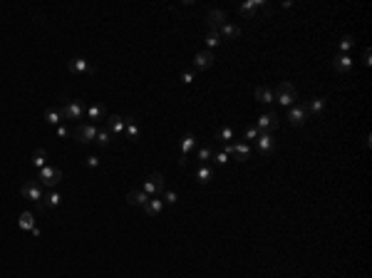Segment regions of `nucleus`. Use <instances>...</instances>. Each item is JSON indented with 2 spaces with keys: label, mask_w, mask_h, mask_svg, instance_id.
Segmentation results:
<instances>
[{
  "label": "nucleus",
  "mask_w": 372,
  "mask_h": 278,
  "mask_svg": "<svg viewBox=\"0 0 372 278\" xmlns=\"http://www.w3.org/2000/svg\"><path fill=\"white\" fill-rule=\"evenodd\" d=\"M32 166H35V169L47 166V152H45V149H35V152H32Z\"/></svg>",
  "instance_id": "c756f323"
},
{
  "label": "nucleus",
  "mask_w": 372,
  "mask_h": 278,
  "mask_svg": "<svg viewBox=\"0 0 372 278\" xmlns=\"http://www.w3.org/2000/svg\"><path fill=\"white\" fill-rule=\"evenodd\" d=\"M55 132H57V137H60V139H65V137H70V134H72V130H70V127H65V124H57V127H55Z\"/></svg>",
  "instance_id": "58836bf2"
},
{
  "label": "nucleus",
  "mask_w": 372,
  "mask_h": 278,
  "mask_svg": "<svg viewBox=\"0 0 372 278\" xmlns=\"http://www.w3.org/2000/svg\"><path fill=\"white\" fill-rule=\"evenodd\" d=\"M333 68L338 70L340 74H348V72L353 70V58H350V55H335V60H333Z\"/></svg>",
  "instance_id": "6ab92c4d"
},
{
  "label": "nucleus",
  "mask_w": 372,
  "mask_h": 278,
  "mask_svg": "<svg viewBox=\"0 0 372 278\" xmlns=\"http://www.w3.org/2000/svg\"><path fill=\"white\" fill-rule=\"evenodd\" d=\"M87 166H89V169H97V166H99V159H97V156H87Z\"/></svg>",
  "instance_id": "ea45409f"
},
{
  "label": "nucleus",
  "mask_w": 372,
  "mask_h": 278,
  "mask_svg": "<svg viewBox=\"0 0 372 278\" xmlns=\"http://www.w3.org/2000/svg\"><path fill=\"white\" fill-rule=\"evenodd\" d=\"M161 211H164V202H161L159 196H151L147 202V206H144V214H147V216H159Z\"/></svg>",
  "instance_id": "4be33fe9"
},
{
  "label": "nucleus",
  "mask_w": 372,
  "mask_h": 278,
  "mask_svg": "<svg viewBox=\"0 0 372 278\" xmlns=\"http://www.w3.org/2000/svg\"><path fill=\"white\" fill-rule=\"evenodd\" d=\"M258 10H268V2L266 0H248V2H241L238 5V12L243 18H253Z\"/></svg>",
  "instance_id": "9d476101"
},
{
  "label": "nucleus",
  "mask_w": 372,
  "mask_h": 278,
  "mask_svg": "<svg viewBox=\"0 0 372 278\" xmlns=\"http://www.w3.org/2000/svg\"><path fill=\"white\" fill-rule=\"evenodd\" d=\"M305 120H308L305 104L296 102L293 107H288V122H291V127H303V124H305Z\"/></svg>",
  "instance_id": "0eeeda50"
},
{
  "label": "nucleus",
  "mask_w": 372,
  "mask_h": 278,
  "mask_svg": "<svg viewBox=\"0 0 372 278\" xmlns=\"http://www.w3.org/2000/svg\"><path fill=\"white\" fill-rule=\"evenodd\" d=\"M353 48H355V38H353V35H345V38H340V42H338V55H348Z\"/></svg>",
  "instance_id": "cd10ccee"
},
{
  "label": "nucleus",
  "mask_w": 372,
  "mask_h": 278,
  "mask_svg": "<svg viewBox=\"0 0 372 278\" xmlns=\"http://www.w3.org/2000/svg\"><path fill=\"white\" fill-rule=\"evenodd\" d=\"M325 104H328V100H325V97H313V100L305 104V112H308V114H318V117H320V114L325 112Z\"/></svg>",
  "instance_id": "f3484780"
},
{
  "label": "nucleus",
  "mask_w": 372,
  "mask_h": 278,
  "mask_svg": "<svg viewBox=\"0 0 372 278\" xmlns=\"http://www.w3.org/2000/svg\"><path fill=\"white\" fill-rule=\"evenodd\" d=\"M258 134H261V132H258L256 127H248V130L243 132V139H246V144H251V142H256V139H258Z\"/></svg>",
  "instance_id": "c9c22d12"
},
{
  "label": "nucleus",
  "mask_w": 372,
  "mask_h": 278,
  "mask_svg": "<svg viewBox=\"0 0 372 278\" xmlns=\"http://www.w3.org/2000/svg\"><path fill=\"white\" fill-rule=\"evenodd\" d=\"M109 137H112V134H109L107 130H97V137H94V142H97V144H102V146H107V144L112 142Z\"/></svg>",
  "instance_id": "f704fd0d"
},
{
  "label": "nucleus",
  "mask_w": 372,
  "mask_h": 278,
  "mask_svg": "<svg viewBox=\"0 0 372 278\" xmlns=\"http://www.w3.org/2000/svg\"><path fill=\"white\" fill-rule=\"evenodd\" d=\"M72 134L79 144H89V142H94V137H97V124H92V122H82V124H77V127L72 130Z\"/></svg>",
  "instance_id": "7ed1b4c3"
},
{
  "label": "nucleus",
  "mask_w": 372,
  "mask_h": 278,
  "mask_svg": "<svg viewBox=\"0 0 372 278\" xmlns=\"http://www.w3.org/2000/svg\"><path fill=\"white\" fill-rule=\"evenodd\" d=\"M214 179V169L209 166V164H199V169H196V182L199 184H209Z\"/></svg>",
  "instance_id": "5701e85b"
},
{
  "label": "nucleus",
  "mask_w": 372,
  "mask_h": 278,
  "mask_svg": "<svg viewBox=\"0 0 372 278\" xmlns=\"http://www.w3.org/2000/svg\"><path fill=\"white\" fill-rule=\"evenodd\" d=\"M273 100L283 107H293L298 102V90L293 87V82H281L278 90H273Z\"/></svg>",
  "instance_id": "f257e3e1"
},
{
  "label": "nucleus",
  "mask_w": 372,
  "mask_h": 278,
  "mask_svg": "<svg viewBox=\"0 0 372 278\" xmlns=\"http://www.w3.org/2000/svg\"><path fill=\"white\" fill-rule=\"evenodd\" d=\"M216 139L223 142V144H231V139H236V130L233 127H221V130H216Z\"/></svg>",
  "instance_id": "7c9ffc66"
},
{
  "label": "nucleus",
  "mask_w": 372,
  "mask_h": 278,
  "mask_svg": "<svg viewBox=\"0 0 372 278\" xmlns=\"http://www.w3.org/2000/svg\"><path fill=\"white\" fill-rule=\"evenodd\" d=\"M256 100H258L261 104H273V102H276L271 87H256Z\"/></svg>",
  "instance_id": "b1692460"
},
{
  "label": "nucleus",
  "mask_w": 372,
  "mask_h": 278,
  "mask_svg": "<svg viewBox=\"0 0 372 278\" xmlns=\"http://www.w3.org/2000/svg\"><path fill=\"white\" fill-rule=\"evenodd\" d=\"M60 114H62V120H70V122H77L82 114H84V107L77 102V100H70V102H65L62 107H60Z\"/></svg>",
  "instance_id": "423d86ee"
},
{
  "label": "nucleus",
  "mask_w": 372,
  "mask_h": 278,
  "mask_svg": "<svg viewBox=\"0 0 372 278\" xmlns=\"http://www.w3.org/2000/svg\"><path fill=\"white\" fill-rule=\"evenodd\" d=\"M196 146V137L191 134V132H186L184 137H181V144H179V164H186L189 162V154H191V149Z\"/></svg>",
  "instance_id": "9b49d317"
},
{
  "label": "nucleus",
  "mask_w": 372,
  "mask_h": 278,
  "mask_svg": "<svg viewBox=\"0 0 372 278\" xmlns=\"http://www.w3.org/2000/svg\"><path fill=\"white\" fill-rule=\"evenodd\" d=\"M211 162H214V164H226V162H228V154H226V152H214V154H211Z\"/></svg>",
  "instance_id": "4c0bfd02"
},
{
  "label": "nucleus",
  "mask_w": 372,
  "mask_h": 278,
  "mask_svg": "<svg viewBox=\"0 0 372 278\" xmlns=\"http://www.w3.org/2000/svg\"><path fill=\"white\" fill-rule=\"evenodd\" d=\"M179 80H181V82H184V84H191V82H194V80H196V72H194V70H184V72H181V77H179Z\"/></svg>",
  "instance_id": "e433bc0d"
},
{
  "label": "nucleus",
  "mask_w": 372,
  "mask_h": 278,
  "mask_svg": "<svg viewBox=\"0 0 372 278\" xmlns=\"http://www.w3.org/2000/svg\"><path fill=\"white\" fill-rule=\"evenodd\" d=\"M256 130H258V132H273V130H278V114H276V112H266V114H261Z\"/></svg>",
  "instance_id": "f8f14e48"
},
{
  "label": "nucleus",
  "mask_w": 372,
  "mask_h": 278,
  "mask_svg": "<svg viewBox=\"0 0 372 278\" xmlns=\"http://www.w3.org/2000/svg\"><path fill=\"white\" fill-rule=\"evenodd\" d=\"M37 182H40L42 186H57V184L62 182V169H60V166H42Z\"/></svg>",
  "instance_id": "f03ea898"
},
{
  "label": "nucleus",
  "mask_w": 372,
  "mask_h": 278,
  "mask_svg": "<svg viewBox=\"0 0 372 278\" xmlns=\"http://www.w3.org/2000/svg\"><path fill=\"white\" fill-rule=\"evenodd\" d=\"M124 134H127V139H137L139 137V124H137V120L134 117H124Z\"/></svg>",
  "instance_id": "bb28decb"
},
{
  "label": "nucleus",
  "mask_w": 372,
  "mask_h": 278,
  "mask_svg": "<svg viewBox=\"0 0 372 278\" xmlns=\"http://www.w3.org/2000/svg\"><path fill=\"white\" fill-rule=\"evenodd\" d=\"M67 68L72 74H92V65H89V60H84V58H72L70 62H67Z\"/></svg>",
  "instance_id": "4468645a"
},
{
  "label": "nucleus",
  "mask_w": 372,
  "mask_h": 278,
  "mask_svg": "<svg viewBox=\"0 0 372 278\" xmlns=\"http://www.w3.org/2000/svg\"><path fill=\"white\" fill-rule=\"evenodd\" d=\"M219 35H221V40L226 38V40H236L238 35H241V28L238 25H233V22H226L221 30H219Z\"/></svg>",
  "instance_id": "393cba45"
},
{
  "label": "nucleus",
  "mask_w": 372,
  "mask_h": 278,
  "mask_svg": "<svg viewBox=\"0 0 372 278\" xmlns=\"http://www.w3.org/2000/svg\"><path fill=\"white\" fill-rule=\"evenodd\" d=\"M142 192L147 194L149 199H151V196H161V192H164V176H161L159 172L149 174L147 182H144V189H142Z\"/></svg>",
  "instance_id": "20e7f679"
},
{
  "label": "nucleus",
  "mask_w": 372,
  "mask_h": 278,
  "mask_svg": "<svg viewBox=\"0 0 372 278\" xmlns=\"http://www.w3.org/2000/svg\"><path fill=\"white\" fill-rule=\"evenodd\" d=\"M20 194H22L25 199L40 204V202H42V184H40L37 179H30V182H25V184L20 186Z\"/></svg>",
  "instance_id": "39448f33"
},
{
  "label": "nucleus",
  "mask_w": 372,
  "mask_h": 278,
  "mask_svg": "<svg viewBox=\"0 0 372 278\" xmlns=\"http://www.w3.org/2000/svg\"><path fill=\"white\" fill-rule=\"evenodd\" d=\"M17 226H20V228H25V231H32L35 236L40 234V231L35 228V216H32V211H22V214H20V218H17Z\"/></svg>",
  "instance_id": "a211bd4d"
},
{
  "label": "nucleus",
  "mask_w": 372,
  "mask_h": 278,
  "mask_svg": "<svg viewBox=\"0 0 372 278\" xmlns=\"http://www.w3.org/2000/svg\"><path fill=\"white\" fill-rule=\"evenodd\" d=\"M214 65V52L211 50H201V52H196V58H194V68L196 70H209Z\"/></svg>",
  "instance_id": "dca6fc26"
},
{
  "label": "nucleus",
  "mask_w": 372,
  "mask_h": 278,
  "mask_svg": "<svg viewBox=\"0 0 372 278\" xmlns=\"http://www.w3.org/2000/svg\"><path fill=\"white\" fill-rule=\"evenodd\" d=\"M127 202L132 204V206H147V202H149V196L142 192V189H132L129 194H127Z\"/></svg>",
  "instance_id": "aec40b11"
},
{
  "label": "nucleus",
  "mask_w": 372,
  "mask_h": 278,
  "mask_svg": "<svg viewBox=\"0 0 372 278\" xmlns=\"http://www.w3.org/2000/svg\"><path fill=\"white\" fill-rule=\"evenodd\" d=\"M226 22H228V20H226V10H219V8L209 10V15H206V25H209V30L219 32Z\"/></svg>",
  "instance_id": "6e6552de"
},
{
  "label": "nucleus",
  "mask_w": 372,
  "mask_h": 278,
  "mask_svg": "<svg viewBox=\"0 0 372 278\" xmlns=\"http://www.w3.org/2000/svg\"><path fill=\"white\" fill-rule=\"evenodd\" d=\"M363 58H365V65H370V62H372V60H370V58H372L370 50H365V55H363Z\"/></svg>",
  "instance_id": "a19ab883"
},
{
  "label": "nucleus",
  "mask_w": 372,
  "mask_h": 278,
  "mask_svg": "<svg viewBox=\"0 0 372 278\" xmlns=\"http://www.w3.org/2000/svg\"><path fill=\"white\" fill-rule=\"evenodd\" d=\"M99 120H107V110H104V104L94 102V104H89V107H87V122L97 124Z\"/></svg>",
  "instance_id": "2eb2a0df"
},
{
  "label": "nucleus",
  "mask_w": 372,
  "mask_h": 278,
  "mask_svg": "<svg viewBox=\"0 0 372 278\" xmlns=\"http://www.w3.org/2000/svg\"><path fill=\"white\" fill-rule=\"evenodd\" d=\"M159 199L164 202V206H174V204H176V194H174V192H169V189H164Z\"/></svg>",
  "instance_id": "72a5a7b5"
},
{
  "label": "nucleus",
  "mask_w": 372,
  "mask_h": 278,
  "mask_svg": "<svg viewBox=\"0 0 372 278\" xmlns=\"http://www.w3.org/2000/svg\"><path fill=\"white\" fill-rule=\"evenodd\" d=\"M273 146H276L273 132H261V134H258V139H256V149H258V154L268 156V154L273 152Z\"/></svg>",
  "instance_id": "1a4fd4ad"
},
{
  "label": "nucleus",
  "mask_w": 372,
  "mask_h": 278,
  "mask_svg": "<svg viewBox=\"0 0 372 278\" xmlns=\"http://www.w3.org/2000/svg\"><path fill=\"white\" fill-rule=\"evenodd\" d=\"M124 117H119V114H112V117H107V132L109 134H114V137H122L124 134Z\"/></svg>",
  "instance_id": "ddd939ff"
},
{
  "label": "nucleus",
  "mask_w": 372,
  "mask_h": 278,
  "mask_svg": "<svg viewBox=\"0 0 372 278\" xmlns=\"http://www.w3.org/2000/svg\"><path fill=\"white\" fill-rule=\"evenodd\" d=\"M231 154H233L238 162H246V159H248V154H251V144H246V142H233Z\"/></svg>",
  "instance_id": "412c9836"
},
{
  "label": "nucleus",
  "mask_w": 372,
  "mask_h": 278,
  "mask_svg": "<svg viewBox=\"0 0 372 278\" xmlns=\"http://www.w3.org/2000/svg\"><path fill=\"white\" fill-rule=\"evenodd\" d=\"M219 45H221V35L214 32V30H209V35H206V48L214 50V48H219Z\"/></svg>",
  "instance_id": "2f4dec72"
},
{
  "label": "nucleus",
  "mask_w": 372,
  "mask_h": 278,
  "mask_svg": "<svg viewBox=\"0 0 372 278\" xmlns=\"http://www.w3.org/2000/svg\"><path fill=\"white\" fill-rule=\"evenodd\" d=\"M62 204V196L57 194V192H50L47 196H42V202H40V206L42 208H57Z\"/></svg>",
  "instance_id": "a878e982"
},
{
  "label": "nucleus",
  "mask_w": 372,
  "mask_h": 278,
  "mask_svg": "<svg viewBox=\"0 0 372 278\" xmlns=\"http://www.w3.org/2000/svg\"><path fill=\"white\" fill-rule=\"evenodd\" d=\"M42 120H45L47 124H52V127H57V124H62V114H60V110H45V114H42Z\"/></svg>",
  "instance_id": "c85d7f7f"
},
{
  "label": "nucleus",
  "mask_w": 372,
  "mask_h": 278,
  "mask_svg": "<svg viewBox=\"0 0 372 278\" xmlns=\"http://www.w3.org/2000/svg\"><path fill=\"white\" fill-rule=\"evenodd\" d=\"M211 154H214L211 146H201V149L196 152V159H199L201 164H206V162H211Z\"/></svg>",
  "instance_id": "473e14b6"
}]
</instances>
